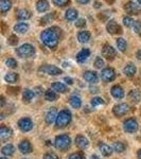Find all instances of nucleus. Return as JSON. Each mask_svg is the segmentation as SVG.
Instances as JSON below:
<instances>
[{"label":"nucleus","mask_w":141,"mask_h":159,"mask_svg":"<svg viewBox=\"0 0 141 159\" xmlns=\"http://www.w3.org/2000/svg\"><path fill=\"white\" fill-rule=\"evenodd\" d=\"M56 28H52V29L45 30L40 34V39L46 47L49 49H55L58 45V34L55 32Z\"/></svg>","instance_id":"obj_1"},{"label":"nucleus","mask_w":141,"mask_h":159,"mask_svg":"<svg viewBox=\"0 0 141 159\" xmlns=\"http://www.w3.org/2000/svg\"><path fill=\"white\" fill-rule=\"evenodd\" d=\"M71 120H72V115H71L70 110H68V109L61 110V111L58 112L57 118H56V121H55L56 127H58V129L66 127L69 123L71 122Z\"/></svg>","instance_id":"obj_2"},{"label":"nucleus","mask_w":141,"mask_h":159,"mask_svg":"<svg viewBox=\"0 0 141 159\" xmlns=\"http://www.w3.org/2000/svg\"><path fill=\"white\" fill-rule=\"evenodd\" d=\"M71 139L68 135H60L55 138L54 147L60 151H66L70 147Z\"/></svg>","instance_id":"obj_3"},{"label":"nucleus","mask_w":141,"mask_h":159,"mask_svg":"<svg viewBox=\"0 0 141 159\" xmlns=\"http://www.w3.org/2000/svg\"><path fill=\"white\" fill-rule=\"evenodd\" d=\"M16 53L19 57L27 58V57H31V56L35 54V49L30 43H24V45L20 46L18 49H16Z\"/></svg>","instance_id":"obj_4"},{"label":"nucleus","mask_w":141,"mask_h":159,"mask_svg":"<svg viewBox=\"0 0 141 159\" xmlns=\"http://www.w3.org/2000/svg\"><path fill=\"white\" fill-rule=\"evenodd\" d=\"M138 127H139L138 122L135 119H133V118L127 119L124 122V124H123V129H124L126 133H129V134H134V133H136L138 130Z\"/></svg>","instance_id":"obj_5"},{"label":"nucleus","mask_w":141,"mask_h":159,"mask_svg":"<svg viewBox=\"0 0 141 159\" xmlns=\"http://www.w3.org/2000/svg\"><path fill=\"white\" fill-rule=\"evenodd\" d=\"M112 111H114V115L116 117H122V116L126 115L127 112L130 111V105L126 104V103L118 104V105H116V106L114 107Z\"/></svg>","instance_id":"obj_6"},{"label":"nucleus","mask_w":141,"mask_h":159,"mask_svg":"<svg viewBox=\"0 0 141 159\" xmlns=\"http://www.w3.org/2000/svg\"><path fill=\"white\" fill-rule=\"evenodd\" d=\"M39 71L40 72H43V73H47L49 75H60L61 74V69L55 67V66H52V65H45L43 67L39 68Z\"/></svg>","instance_id":"obj_7"},{"label":"nucleus","mask_w":141,"mask_h":159,"mask_svg":"<svg viewBox=\"0 0 141 159\" xmlns=\"http://www.w3.org/2000/svg\"><path fill=\"white\" fill-rule=\"evenodd\" d=\"M101 79L104 82H112L116 79V72L112 68H105L101 72Z\"/></svg>","instance_id":"obj_8"},{"label":"nucleus","mask_w":141,"mask_h":159,"mask_svg":"<svg viewBox=\"0 0 141 159\" xmlns=\"http://www.w3.org/2000/svg\"><path fill=\"white\" fill-rule=\"evenodd\" d=\"M18 127L22 132H30L33 129V122L29 118H22L18 121Z\"/></svg>","instance_id":"obj_9"},{"label":"nucleus","mask_w":141,"mask_h":159,"mask_svg":"<svg viewBox=\"0 0 141 159\" xmlns=\"http://www.w3.org/2000/svg\"><path fill=\"white\" fill-rule=\"evenodd\" d=\"M116 54H117L116 50H115L111 45H105L103 47V49H102V55H103L105 58H107V60L114 58L115 56H116Z\"/></svg>","instance_id":"obj_10"},{"label":"nucleus","mask_w":141,"mask_h":159,"mask_svg":"<svg viewBox=\"0 0 141 159\" xmlns=\"http://www.w3.org/2000/svg\"><path fill=\"white\" fill-rule=\"evenodd\" d=\"M75 144H76V147L80 148V150H85V148H88L89 141L85 136L79 135L75 137Z\"/></svg>","instance_id":"obj_11"},{"label":"nucleus","mask_w":141,"mask_h":159,"mask_svg":"<svg viewBox=\"0 0 141 159\" xmlns=\"http://www.w3.org/2000/svg\"><path fill=\"white\" fill-rule=\"evenodd\" d=\"M57 115H58V112H57V110L54 108V107H53V108H51L49 111L46 114V118H45L46 123H47L48 125H51L53 122L56 121Z\"/></svg>","instance_id":"obj_12"},{"label":"nucleus","mask_w":141,"mask_h":159,"mask_svg":"<svg viewBox=\"0 0 141 159\" xmlns=\"http://www.w3.org/2000/svg\"><path fill=\"white\" fill-rule=\"evenodd\" d=\"M84 80L88 83H91V84H96L99 80V76H98V73L94 72V71H86L83 75Z\"/></svg>","instance_id":"obj_13"},{"label":"nucleus","mask_w":141,"mask_h":159,"mask_svg":"<svg viewBox=\"0 0 141 159\" xmlns=\"http://www.w3.org/2000/svg\"><path fill=\"white\" fill-rule=\"evenodd\" d=\"M111 94L112 97H114L115 99H123L124 98V90H123V88L121 86L119 85H115L111 87Z\"/></svg>","instance_id":"obj_14"},{"label":"nucleus","mask_w":141,"mask_h":159,"mask_svg":"<svg viewBox=\"0 0 141 159\" xmlns=\"http://www.w3.org/2000/svg\"><path fill=\"white\" fill-rule=\"evenodd\" d=\"M125 10L130 14H138V13H140V7L136 2L133 1H130L125 4Z\"/></svg>","instance_id":"obj_15"},{"label":"nucleus","mask_w":141,"mask_h":159,"mask_svg":"<svg viewBox=\"0 0 141 159\" xmlns=\"http://www.w3.org/2000/svg\"><path fill=\"white\" fill-rule=\"evenodd\" d=\"M89 56H90V51H89V49H83L76 54V61L79 63H85L89 58Z\"/></svg>","instance_id":"obj_16"},{"label":"nucleus","mask_w":141,"mask_h":159,"mask_svg":"<svg viewBox=\"0 0 141 159\" xmlns=\"http://www.w3.org/2000/svg\"><path fill=\"white\" fill-rule=\"evenodd\" d=\"M19 151L22 154H30L32 153V145L28 140H24L19 143Z\"/></svg>","instance_id":"obj_17"},{"label":"nucleus","mask_w":141,"mask_h":159,"mask_svg":"<svg viewBox=\"0 0 141 159\" xmlns=\"http://www.w3.org/2000/svg\"><path fill=\"white\" fill-rule=\"evenodd\" d=\"M136 71H137V69H136V66L133 63H129L124 67V69H123V72H124L126 76H129V78L134 76L136 74Z\"/></svg>","instance_id":"obj_18"},{"label":"nucleus","mask_w":141,"mask_h":159,"mask_svg":"<svg viewBox=\"0 0 141 159\" xmlns=\"http://www.w3.org/2000/svg\"><path fill=\"white\" fill-rule=\"evenodd\" d=\"M13 136V130L7 126H1L0 127V138L2 140H7L9 138H11Z\"/></svg>","instance_id":"obj_19"},{"label":"nucleus","mask_w":141,"mask_h":159,"mask_svg":"<svg viewBox=\"0 0 141 159\" xmlns=\"http://www.w3.org/2000/svg\"><path fill=\"white\" fill-rule=\"evenodd\" d=\"M99 150L102 153V155L105 156V157H108V156H111L112 154V148L109 145H107L106 143H100Z\"/></svg>","instance_id":"obj_20"},{"label":"nucleus","mask_w":141,"mask_h":159,"mask_svg":"<svg viewBox=\"0 0 141 159\" xmlns=\"http://www.w3.org/2000/svg\"><path fill=\"white\" fill-rule=\"evenodd\" d=\"M28 30H29V25L25 22H19L14 27V31L19 34H25V32H28Z\"/></svg>","instance_id":"obj_21"},{"label":"nucleus","mask_w":141,"mask_h":159,"mask_svg":"<svg viewBox=\"0 0 141 159\" xmlns=\"http://www.w3.org/2000/svg\"><path fill=\"white\" fill-rule=\"evenodd\" d=\"M36 9L38 12L43 13L49 10V2L47 0H38L36 3Z\"/></svg>","instance_id":"obj_22"},{"label":"nucleus","mask_w":141,"mask_h":159,"mask_svg":"<svg viewBox=\"0 0 141 159\" xmlns=\"http://www.w3.org/2000/svg\"><path fill=\"white\" fill-rule=\"evenodd\" d=\"M106 30L108 33H111V34H115V33H118V31H120V28L118 27L117 22L115 21V20H111V21H108V24L106 25Z\"/></svg>","instance_id":"obj_23"},{"label":"nucleus","mask_w":141,"mask_h":159,"mask_svg":"<svg viewBox=\"0 0 141 159\" xmlns=\"http://www.w3.org/2000/svg\"><path fill=\"white\" fill-rule=\"evenodd\" d=\"M90 37H91V35H90V33H89L88 31H81V32L79 33V35H78L79 40H80V43H88L89 40H90Z\"/></svg>","instance_id":"obj_24"},{"label":"nucleus","mask_w":141,"mask_h":159,"mask_svg":"<svg viewBox=\"0 0 141 159\" xmlns=\"http://www.w3.org/2000/svg\"><path fill=\"white\" fill-rule=\"evenodd\" d=\"M52 89L56 92H60V93H65L67 91V86L63 83H60V82H55L52 84Z\"/></svg>","instance_id":"obj_25"},{"label":"nucleus","mask_w":141,"mask_h":159,"mask_svg":"<svg viewBox=\"0 0 141 159\" xmlns=\"http://www.w3.org/2000/svg\"><path fill=\"white\" fill-rule=\"evenodd\" d=\"M1 153H2V155H4V156H12V155H14V153H15V147L13 144H7V145H4L3 148H1Z\"/></svg>","instance_id":"obj_26"},{"label":"nucleus","mask_w":141,"mask_h":159,"mask_svg":"<svg viewBox=\"0 0 141 159\" xmlns=\"http://www.w3.org/2000/svg\"><path fill=\"white\" fill-rule=\"evenodd\" d=\"M78 15H79V13L76 10L69 9L68 11L65 13V18L67 20H69V21H73V20H75L76 18H78Z\"/></svg>","instance_id":"obj_27"},{"label":"nucleus","mask_w":141,"mask_h":159,"mask_svg":"<svg viewBox=\"0 0 141 159\" xmlns=\"http://www.w3.org/2000/svg\"><path fill=\"white\" fill-rule=\"evenodd\" d=\"M19 79V75L17 73L15 72H9L6 74V76H4V80H6V82H7V83H16L17 81H18Z\"/></svg>","instance_id":"obj_28"},{"label":"nucleus","mask_w":141,"mask_h":159,"mask_svg":"<svg viewBox=\"0 0 141 159\" xmlns=\"http://www.w3.org/2000/svg\"><path fill=\"white\" fill-rule=\"evenodd\" d=\"M35 92L34 90H31V89H25L24 93H22V97H24V101L25 103H29V102L34 98Z\"/></svg>","instance_id":"obj_29"},{"label":"nucleus","mask_w":141,"mask_h":159,"mask_svg":"<svg viewBox=\"0 0 141 159\" xmlns=\"http://www.w3.org/2000/svg\"><path fill=\"white\" fill-rule=\"evenodd\" d=\"M69 102H70V105L73 107V108H80L82 106V100L80 97H78V96L71 97L70 100H69Z\"/></svg>","instance_id":"obj_30"},{"label":"nucleus","mask_w":141,"mask_h":159,"mask_svg":"<svg viewBox=\"0 0 141 159\" xmlns=\"http://www.w3.org/2000/svg\"><path fill=\"white\" fill-rule=\"evenodd\" d=\"M17 17L21 20H28L31 17V13L25 9H21L17 12Z\"/></svg>","instance_id":"obj_31"},{"label":"nucleus","mask_w":141,"mask_h":159,"mask_svg":"<svg viewBox=\"0 0 141 159\" xmlns=\"http://www.w3.org/2000/svg\"><path fill=\"white\" fill-rule=\"evenodd\" d=\"M129 98L130 99V101L134 102V103H138L141 99L140 92L138 90H130V92L129 93Z\"/></svg>","instance_id":"obj_32"},{"label":"nucleus","mask_w":141,"mask_h":159,"mask_svg":"<svg viewBox=\"0 0 141 159\" xmlns=\"http://www.w3.org/2000/svg\"><path fill=\"white\" fill-rule=\"evenodd\" d=\"M56 98H57V96H56V93H55L54 90H51V89H48V90H46V92H45V99L47 100V101L53 102V101H55Z\"/></svg>","instance_id":"obj_33"},{"label":"nucleus","mask_w":141,"mask_h":159,"mask_svg":"<svg viewBox=\"0 0 141 159\" xmlns=\"http://www.w3.org/2000/svg\"><path fill=\"white\" fill-rule=\"evenodd\" d=\"M12 7V2L11 0H1L0 1V10H1V12H7L9 11L10 9H11Z\"/></svg>","instance_id":"obj_34"},{"label":"nucleus","mask_w":141,"mask_h":159,"mask_svg":"<svg viewBox=\"0 0 141 159\" xmlns=\"http://www.w3.org/2000/svg\"><path fill=\"white\" fill-rule=\"evenodd\" d=\"M55 16L53 13H50V14H47L45 15V16L43 17L42 20H40V22H42V25H48V24H51V22L54 20Z\"/></svg>","instance_id":"obj_35"},{"label":"nucleus","mask_w":141,"mask_h":159,"mask_svg":"<svg viewBox=\"0 0 141 159\" xmlns=\"http://www.w3.org/2000/svg\"><path fill=\"white\" fill-rule=\"evenodd\" d=\"M117 46L119 48V50L121 52H124L126 50V47H127V43H126V40L124 38H118L117 39Z\"/></svg>","instance_id":"obj_36"},{"label":"nucleus","mask_w":141,"mask_h":159,"mask_svg":"<svg viewBox=\"0 0 141 159\" xmlns=\"http://www.w3.org/2000/svg\"><path fill=\"white\" fill-rule=\"evenodd\" d=\"M114 151L117 153H123L125 151V145L122 142H116L114 144Z\"/></svg>","instance_id":"obj_37"},{"label":"nucleus","mask_w":141,"mask_h":159,"mask_svg":"<svg viewBox=\"0 0 141 159\" xmlns=\"http://www.w3.org/2000/svg\"><path fill=\"white\" fill-rule=\"evenodd\" d=\"M105 103L104 100L102 98H100V97H96V98H93L91 100V105L93 107H97V106H100V105H103Z\"/></svg>","instance_id":"obj_38"},{"label":"nucleus","mask_w":141,"mask_h":159,"mask_svg":"<svg viewBox=\"0 0 141 159\" xmlns=\"http://www.w3.org/2000/svg\"><path fill=\"white\" fill-rule=\"evenodd\" d=\"M123 24H124V25H126V27H133V25L135 24V20L130 16H125L123 18Z\"/></svg>","instance_id":"obj_39"},{"label":"nucleus","mask_w":141,"mask_h":159,"mask_svg":"<svg viewBox=\"0 0 141 159\" xmlns=\"http://www.w3.org/2000/svg\"><path fill=\"white\" fill-rule=\"evenodd\" d=\"M132 28L136 34H138L141 36V21H135V24L133 25Z\"/></svg>","instance_id":"obj_40"},{"label":"nucleus","mask_w":141,"mask_h":159,"mask_svg":"<svg viewBox=\"0 0 141 159\" xmlns=\"http://www.w3.org/2000/svg\"><path fill=\"white\" fill-rule=\"evenodd\" d=\"M6 65L9 68H12V69H15L17 67V61L14 60V58H7L6 61Z\"/></svg>","instance_id":"obj_41"},{"label":"nucleus","mask_w":141,"mask_h":159,"mask_svg":"<svg viewBox=\"0 0 141 159\" xmlns=\"http://www.w3.org/2000/svg\"><path fill=\"white\" fill-rule=\"evenodd\" d=\"M104 66V61L102 57H100V56H98V57L96 58V61H94V67H96L97 69H101L102 67Z\"/></svg>","instance_id":"obj_42"},{"label":"nucleus","mask_w":141,"mask_h":159,"mask_svg":"<svg viewBox=\"0 0 141 159\" xmlns=\"http://www.w3.org/2000/svg\"><path fill=\"white\" fill-rule=\"evenodd\" d=\"M69 1L70 0H53V3L56 7H65L69 3Z\"/></svg>","instance_id":"obj_43"},{"label":"nucleus","mask_w":141,"mask_h":159,"mask_svg":"<svg viewBox=\"0 0 141 159\" xmlns=\"http://www.w3.org/2000/svg\"><path fill=\"white\" fill-rule=\"evenodd\" d=\"M68 159H85V157H84L81 153H73L69 156Z\"/></svg>","instance_id":"obj_44"},{"label":"nucleus","mask_w":141,"mask_h":159,"mask_svg":"<svg viewBox=\"0 0 141 159\" xmlns=\"http://www.w3.org/2000/svg\"><path fill=\"white\" fill-rule=\"evenodd\" d=\"M43 159H58V157L54 153H47L43 156Z\"/></svg>","instance_id":"obj_45"},{"label":"nucleus","mask_w":141,"mask_h":159,"mask_svg":"<svg viewBox=\"0 0 141 159\" xmlns=\"http://www.w3.org/2000/svg\"><path fill=\"white\" fill-rule=\"evenodd\" d=\"M85 24H86V21H85V19H79V20H76L75 21V27H78V28H81V27H84L85 25Z\"/></svg>","instance_id":"obj_46"},{"label":"nucleus","mask_w":141,"mask_h":159,"mask_svg":"<svg viewBox=\"0 0 141 159\" xmlns=\"http://www.w3.org/2000/svg\"><path fill=\"white\" fill-rule=\"evenodd\" d=\"M18 43V38L16 36H14V35H12V36L9 37V43L10 45H15V43Z\"/></svg>","instance_id":"obj_47"},{"label":"nucleus","mask_w":141,"mask_h":159,"mask_svg":"<svg viewBox=\"0 0 141 159\" xmlns=\"http://www.w3.org/2000/svg\"><path fill=\"white\" fill-rule=\"evenodd\" d=\"M64 81H65L68 85H72V84H73V80L71 78H65V79H64Z\"/></svg>","instance_id":"obj_48"},{"label":"nucleus","mask_w":141,"mask_h":159,"mask_svg":"<svg viewBox=\"0 0 141 159\" xmlns=\"http://www.w3.org/2000/svg\"><path fill=\"white\" fill-rule=\"evenodd\" d=\"M40 90H43V89L40 88V87H36V88H34V92H35V93H37V94L42 93V91H40Z\"/></svg>","instance_id":"obj_49"},{"label":"nucleus","mask_w":141,"mask_h":159,"mask_svg":"<svg viewBox=\"0 0 141 159\" xmlns=\"http://www.w3.org/2000/svg\"><path fill=\"white\" fill-rule=\"evenodd\" d=\"M4 104H6V99H4V97L2 96V97H1V104H0V106H1V107H4Z\"/></svg>","instance_id":"obj_50"},{"label":"nucleus","mask_w":141,"mask_h":159,"mask_svg":"<svg viewBox=\"0 0 141 159\" xmlns=\"http://www.w3.org/2000/svg\"><path fill=\"white\" fill-rule=\"evenodd\" d=\"M136 56H137V58L139 61H141V49L137 51V54H136Z\"/></svg>","instance_id":"obj_51"},{"label":"nucleus","mask_w":141,"mask_h":159,"mask_svg":"<svg viewBox=\"0 0 141 159\" xmlns=\"http://www.w3.org/2000/svg\"><path fill=\"white\" fill-rule=\"evenodd\" d=\"M78 1L80 2V3H82V4H85V3H88L90 0H78Z\"/></svg>","instance_id":"obj_52"},{"label":"nucleus","mask_w":141,"mask_h":159,"mask_svg":"<svg viewBox=\"0 0 141 159\" xmlns=\"http://www.w3.org/2000/svg\"><path fill=\"white\" fill-rule=\"evenodd\" d=\"M91 159H101V158H100L98 155H92L91 156Z\"/></svg>","instance_id":"obj_53"},{"label":"nucleus","mask_w":141,"mask_h":159,"mask_svg":"<svg viewBox=\"0 0 141 159\" xmlns=\"http://www.w3.org/2000/svg\"><path fill=\"white\" fill-rule=\"evenodd\" d=\"M138 159H141V150L138 151Z\"/></svg>","instance_id":"obj_54"},{"label":"nucleus","mask_w":141,"mask_h":159,"mask_svg":"<svg viewBox=\"0 0 141 159\" xmlns=\"http://www.w3.org/2000/svg\"><path fill=\"white\" fill-rule=\"evenodd\" d=\"M137 1H138V3H139L140 6H141V0H137Z\"/></svg>","instance_id":"obj_55"},{"label":"nucleus","mask_w":141,"mask_h":159,"mask_svg":"<svg viewBox=\"0 0 141 159\" xmlns=\"http://www.w3.org/2000/svg\"><path fill=\"white\" fill-rule=\"evenodd\" d=\"M0 159H7V158H6V157H1V158H0Z\"/></svg>","instance_id":"obj_56"},{"label":"nucleus","mask_w":141,"mask_h":159,"mask_svg":"<svg viewBox=\"0 0 141 159\" xmlns=\"http://www.w3.org/2000/svg\"><path fill=\"white\" fill-rule=\"evenodd\" d=\"M22 159H28V158H22Z\"/></svg>","instance_id":"obj_57"}]
</instances>
